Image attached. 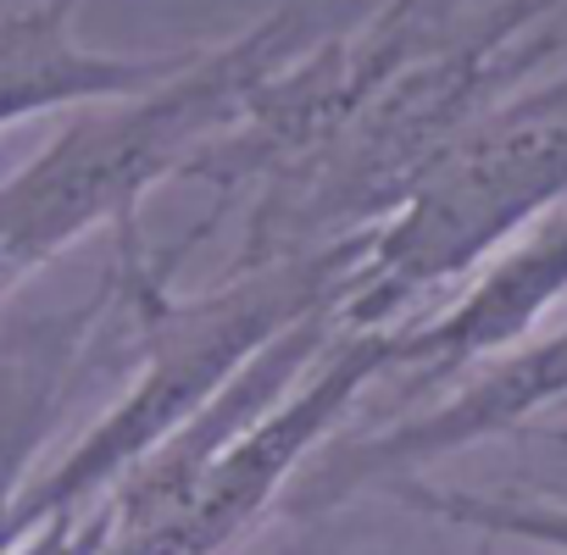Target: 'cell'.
Returning <instances> with one entry per match:
<instances>
[{
  "mask_svg": "<svg viewBox=\"0 0 567 555\" xmlns=\"http://www.w3.org/2000/svg\"><path fill=\"white\" fill-rule=\"evenodd\" d=\"M307 12L195 51L173 78L79 112L23 172L0 184V295L95 228L134 233V211L173 178H212L223 150L267 112L278 73L307 51Z\"/></svg>",
  "mask_w": 567,
  "mask_h": 555,
  "instance_id": "6da1fadb",
  "label": "cell"
},
{
  "mask_svg": "<svg viewBox=\"0 0 567 555\" xmlns=\"http://www.w3.org/2000/svg\"><path fill=\"white\" fill-rule=\"evenodd\" d=\"M123 239V284L140 301V339L145 362L134 389L45 472L23 483L18 500V538L68 505L101 500L140 455H151L173 428H184L256 350H267L278 334H290L307 317H340L357 295L368 228L323 239L312 250L245 261L228 284L206 295H167V272L145 261L134 233Z\"/></svg>",
  "mask_w": 567,
  "mask_h": 555,
  "instance_id": "7a4b0ae2",
  "label": "cell"
},
{
  "mask_svg": "<svg viewBox=\"0 0 567 555\" xmlns=\"http://www.w3.org/2000/svg\"><path fill=\"white\" fill-rule=\"evenodd\" d=\"M567 200V73L478 112L368 228L340 328H390L417 295L478 272L528 222Z\"/></svg>",
  "mask_w": 567,
  "mask_h": 555,
  "instance_id": "3957f363",
  "label": "cell"
},
{
  "mask_svg": "<svg viewBox=\"0 0 567 555\" xmlns=\"http://www.w3.org/2000/svg\"><path fill=\"white\" fill-rule=\"evenodd\" d=\"M395 373V323L390 328H346L329 339L323 367L284 389L261 417H250L200 472L189 500L156 527H134L106 538L101 555H223L312 461V450L351 417V406Z\"/></svg>",
  "mask_w": 567,
  "mask_h": 555,
  "instance_id": "277c9868",
  "label": "cell"
},
{
  "mask_svg": "<svg viewBox=\"0 0 567 555\" xmlns=\"http://www.w3.org/2000/svg\"><path fill=\"white\" fill-rule=\"evenodd\" d=\"M561 400H567V328L501 350V362L473 373V384H462L434 411H417V417L390 422L379 433L329 444L318 455V467L307 461L296 472V483L284 489V511L290 516H329L351 494L384 489L395 478H417L423 467L462 455L484 439H501V433L523 428L528 417H539Z\"/></svg>",
  "mask_w": 567,
  "mask_h": 555,
  "instance_id": "5b68a950",
  "label": "cell"
},
{
  "mask_svg": "<svg viewBox=\"0 0 567 555\" xmlns=\"http://www.w3.org/2000/svg\"><path fill=\"white\" fill-rule=\"evenodd\" d=\"M567 295V206L528 222L429 323H395V373H456L523 345Z\"/></svg>",
  "mask_w": 567,
  "mask_h": 555,
  "instance_id": "8992f818",
  "label": "cell"
},
{
  "mask_svg": "<svg viewBox=\"0 0 567 555\" xmlns=\"http://www.w3.org/2000/svg\"><path fill=\"white\" fill-rule=\"evenodd\" d=\"M189 56L195 51H90L79 40V0H0V128L140 95Z\"/></svg>",
  "mask_w": 567,
  "mask_h": 555,
  "instance_id": "52a82bcc",
  "label": "cell"
},
{
  "mask_svg": "<svg viewBox=\"0 0 567 555\" xmlns=\"http://www.w3.org/2000/svg\"><path fill=\"white\" fill-rule=\"evenodd\" d=\"M117 290H123V272L106 278L95 301L0 334V555L18 544L23 483L34 478V461L45 439L56 433V417L79 384L84 350L95 345V328L106 306L117 301Z\"/></svg>",
  "mask_w": 567,
  "mask_h": 555,
  "instance_id": "ba28073f",
  "label": "cell"
},
{
  "mask_svg": "<svg viewBox=\"0 0 567 555\" xmlns=\"http://www.w3.org/2000/svg\"><path fill=\"white\" fill-rule=\"evenodd\" d=\"M384 489L401 494L406 505L440 516V522H456V527H473V533H489V538H517V544H539V549L567 555V500L434 489V483H417V478H395V483H384Z\"/></svg>",
  "mask_w": 567,
  "mask_h": 555,
  "instance_id": "9c48e42d",
  "label": "cell"
},
{
  "mask_svg": "<svg viewBox=\"0 0 567 555\" xmlns=\"http://www.w3.org/2000/svg\"><path fill=\"white\" fill-rule=\"evenodd\" d=\"M112 527H117V516H112V500L101 494L90 505H68V511L40 516L7 555H101Z\"/></svg>",
  "mask_w": 567,
  "mask_h": 555,
  "instance_id": "30bf717a",
  "label": "cell"
}]
</instances>
